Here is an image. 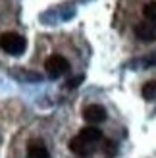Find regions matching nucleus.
I'll return each mask as SVG.
<instances>
[{"instance_id": "nucleus-1", "label": "nucleus", "mask_w": 156, "mask_h": 158, "mask_svg": "<svg viewBox=\"0 0 156 158\" xmlns=\"http://www.w3.org/2000/svg\"><path fill=\"white\" fill-rule=\"evenodd\" d=\"M25 46H27V43H25V39H23L21 35H18V33H2L0 35V48H2L4 52H8V54H14V56H18V54H21L23 50H25Z\"/></svg>"}, {"instance_id": "nucleus-2", "label": "nucleus", "mask_w": 156, "mask_h": 158, "mask_svg": "<svg viewBox=\"0 0 156 158\" xmlns=\"http://www.w3.org/2000/svg\"><path fill=\"white\" fill-rule=\"evenodd\" d=\"M44 68H46V73H48L50 77H60V75L68 73L69 62H68L64 56H62V54H52V56L46 58Z\"/></svg>"}, {"instance_id": "nucleus-3", "label": "nucleus", "mask_w": 156, "mask_h": 158, "mask_svg": "<svg viewBox=\"0 0 156 158\" xmlns=\"http://www.w3.org/2000/svg\"><path fill=\"white\" fill-rule=\"evenodd\" d=\"M135 37L143 43H152L156 41V23L145 19V21H139L135 25Z\"/></svg>"}, {"instance_id": "nucleus-4", "label": "nucleus", "mask_w": 156, "mask_h": 158, "mask_svg": "<svg viewBox=\"0 0 156 158\" xmlns=\"http://www.w3.org/2000/svg\"><path fill=\"white\" fill-rule=\"evenodd\" d=\"M95 148H96L95 143L83 139L81 135H77V137H73L72 141H69V151H72L73 154H77V156H91L92 152H95Z\"/></svg>"}, {"instance_id": "nucleus-5", "label": "nucleus", "mask_w": 156, "mask_h": 158, "mask_svg": "<svg viewBox=\"0 0 156 158\" xmlns=\"http://www.w3.org/2000/svg\"><path fill=\"white\" fill-rule=\"evenodd\" d=\"M83 118L91 125H96V123H100V122L106 120V110L100 106V104H89L87 108L83 110Z\"/></svg>"}, {"instance_id": "nucleus-6", "label": "nucleus", "mask_w": 156, "mask_h": 158, "mask_svg": "<svg viewBox=\"0 0 156 158\" xmlns=\"http://www.w3.org/2000/svg\"><path fill=\"white\" fill-rule=\"evenodd\" d=\"M27 158H50L48 148L43 141H29L27 145Z\"/></svg>"}, {"instance_id": "nucleus-7", "label": "nucleus", "mask_w": 156, "mask_h": 158, "mask_svg": "<svg viewBox=\"0 0 156 158\" xmlns=\"http://www.w3.org/2000/svg\"><path fill=\"white\" fill-rule=\"evenodd\" d=\"M79 135L83 137V139H87V141H91V143H98L100 139H102V131H100L96 125H87V127H83L81 131H79Z\"/></svg>"}, {"instance_id": "nucleus-8", "label": "nucleus", "mask_w": 156, "mask_h": 158, "mask_svg": "<svg viewBox=\"0 0 156 158\" xmlns=\"http://www.w3.org/2000/svg\"><path fill=\"white\" fill-rule=\"evenodd\" d=\"M141 93H143V97H145L146 100H156V79H152V81H146V83L143 85Z\"/></svg>"}, {"instance_id": "nucleus-9", "label": "nucleus", "mask_w": 156, "mask_h": 158, "mask_svg": "<svg viewBox=\"0 0 156 158\" xmlns=\"http://www.w3.org/2000/svg\"><path fill=\"white\" fill-rule=\"evenodd\" d=\"M143 15H145V19L156 23V0H152V2H146V4L143 6Z\"/></svg>"}, {"instance_id": "nucleus-10", "label": "nucleus", "mask_w": 156, "mask_h": 158, "mask_svg": "<svg viewBox=\"0 0 156 158\" xmlns=\"http://www.w3.org/2000/svg\"><path fill=\"white\" fill-rule=\"evenodd\" d=\"M104 152L106 156H114L116 154V145H114V141H104Z\"/></svg>"}, {"instance_id": "nucleus-11", "label": "nucleus", "mask_w": 156, "mask_h": 158, "mask_svg": "<svg viewBox=\"0 0 156 158\" xmlns=\"http://www.w3.org/2000/svg\"><path fill=\"white\" fill-rule=\"evenodd\" d=\"M81 75L79 77H75V79H72V81H68V87H77V85H79V81H81Z\"/></svg>"}]
</instances>
